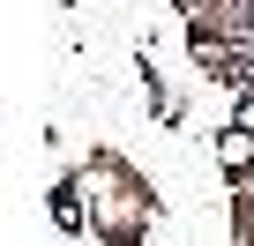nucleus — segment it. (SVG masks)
<instances>
[{"label":"nucleus","instance_id":"1","mask_svg":"<svg viewBox=\"0 0 254 246\" xmlns=\"http://www.w3.org/2000/svg\"><path fill=\"white\" fill-rule=\"evenodd\" d=\"M254 157V135H224V164H247Z\"/></svg>","mask_w":254,"mask_h":246}]
</instances>
